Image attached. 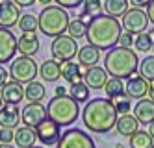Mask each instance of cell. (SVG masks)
<instances>
[{
    "label": "cell",
    "instance_id": "1",
    "mask_svg": "<svg viewBox=\"0 0 154 148\" xmlns=\"http://www.w3.org/2000/svg\"><path fill=\"white\" fill-rule=\"evenodd\" d=\"M117 117L119 115L112 104V100L102 96L87 100L82 111L84 126L91 133H108L109 130H113Z\"/></svg>",
    "mask_w": 154,
    "mask_h": 148
},
{
    "label": "cell",
    "instance_id": "2",
    "mask_svg": "<svg viewBox=\"0 0 154 148\" xmlns=\"http://www.w3.org/2000/svg\"><path fill=\"white\" fill-rule=\"evenodd\" d=\"M119 37H121V22L113 17L100 13L93 17L91 22L87 24L85 32L87 44H91L98 50H112L113 47H117Z\"/></svg>",
    "mask_w": 154,
    "mask_h": 148
},
{
    "label": "cell",
    "instance_id": "3",
    "mask_svg": "<svg viewBox=\"0 0 154 148\" xmlns=\"http://www.w3.org/2000/svg\"><path fill=\"white\" fill-rule=\"evenodd\" d=\"M137 67H139V59L132 48L113 47L106 54L104 59V71L108 72V76L119 80H128L130 76H134Z\"/></svg>",
    "mask_w": 154,
    "mask_h": 148
},
{
    "label": "cell",
    "instance_id": "4",
    "mask_svg": "<svg viewBox=\"0 0 154 148\" xmlns=\"http://www.w3.org/2000/svg\"><path fill=\"white\" fill-rule=\"evenodd\" d=\"M69 22L71 19L67 9H63L60 6H45L37 17V28L47 37H58L67 32Z\"/></svg>",
    "mask_w": 154,
    "mask_h": 148
},
{
    "label": "cell",
    "instance_id": "5",
    "mask_svg": "<svg viewBox=\"0 0 154 148\" xmlns=\"http://www.w3.org/2000/svg\"><path fill=\"white\" fill-rule=\"evenodd\" d=\"M80 115L78 102L72 100L69 95L65 96H52L47 106V117L60 126H71Z\"/></svg>",
    "mask_w": 154,
    "mask_h": 148
},
{
    "label": "cell",
    "instance_id": "6",
    "mask_svg": "<svg viewBox=\"0 0 154 148\" xmlns=\"http://www.w3.org/2000/svg\"><path fill=\"white\" fill-rule=\"evenodd\" d=\"M9 76H11L13 82L30 83V82L35 80V76H39V67L32 58L19 56L17 59L15 58L11 59V65H9Z\"/></svg>",
    "mask_w": 154,
    "mask_h": 148
},
{
    "label": "cell",
    "instance_id": "7",
    "mask_svg": "<svg viewBox=\"0 0 154 148\" xmlns=\"http://www.w3.org/2000/svg\"><path fill=\"white\" fill-rule=\"evenodd\" d=\"M50 54H52V59L56 61H63V63L72 61L78 54V43L69 35H58L54 37L50 44Z\"/></svg>",
    "mask_w": 154,
    "mask_h": 148
},
{
    "label": "cell",
    "instance_id": "8",
    "mask_svg": "<svg viewBox=\"0 0 154 148\" xmlns=\"http://www.w3.org/2000/svg\"><path fill=\"white\" fill-rule=\"evenodd\" d=\"M56 148H97L93 137L87 131L78 128H69L60 135Z\"/></svg>",
    "mask_w": 154,
    "mask_h": 148
},
{
    "label": "cell",
    "instance_id": "9",
    "mask_svg": "<svg viewBox=\"0 0 154 148\" xmlns=\"http://www.w3.org/2000/svg\"><path fill=\"white\" fill-rule=\"evenodd\" d=\"M147 26H149V17L139 8H128V11L121 19V28L132 33V35H137V33L145 32Z\"/></svg>",
    "mask_w": 154,
    "mask_h": 148
},
{
    "label": "cell",
    "instance_id": "10",
    "mask_svg": "<svg viewBox=\"0 0 154 148\" xmlns=\"http://www.w3.org/2000/svg\"><path fill=\"white\" fill-rule=\"evenodd\" d=\"M35 133H37V141H39L41 144H45V146H54V144L60 141L61 126L47 117L41 124H37V126H35Z\"/></svg>",
    "mask_w": 154,
    "mask_h": 148
},
{
    "label": "cell",
    "instance_id": "11",
    "mask_svg": "<svg viewBox=\"0 0 154 148\" xmlns=\"http://www.w3.org/2000/svg\"><path fill=\"white\" fill-rule=\"evenodd\" d=\"M47 119V106H43L41 102H28L24 109L20 111V122H24V126L35 128Z\"/></svg>",
    "mask_w": 154,
    "mask_h": 148
},
{
    "label": "cell",
    "instance_id": "12",
    "mask_svg": "<svg viewBox=\"0 0 154 148\" xmlns=\"http://www.w3.org/2000/svg\"><path fill=\"white\" fill-rule=\"evenodd\" d=\"M17 52V37L8 28H0V65L11 61Z\"/></svg>",
    "mask_w": 154,
    "mask_h": 148
},
{
    "label": "cell",
    "instance_id": "13",
    "mask_svg": "<svg viewBox=\"0 0 154 148\" xmlns=\"http://www.w3.org/2000/svg\"><path fill=\"white\" fill-rule=\"evenodd\" d=\"M82 80H84V83L89 89L98 91V89H102L106 85V82H108L109 78H108V72L104 71V67L95 65V67H89V69H84Z\"/></svg>",
    "mask_w": 154,
    "mask_h": 148
},
{
    "label": "cell",
    "instance_id": "14",
    "mask_svg": "<svg viewBox=\"0 0 154 148\" xmlns=\"http://www.w3.org/2000/svg\"><path fill=\"white\" fill-rule=\"evenodd\" d=\"M0 96H2L4 104H13V106H17L24 98V87H23V83H19V82L8 80V82L0 87Z\"/></svg>",
    "mask_w": 154,
    "mask_h": 148
},
{
    "label": "cell",
    "instance_id": "15",
    "mask_svg": "<svg viewBox=\"0 0 154 148\" xmlns=\"http://www.w3.org/2000/svg\"><path fill=\"white\" fill-rule=\"evenodd\" d=\"M149 93V82L143 80L141 76H130L125 83V95L132 100H141Z\"/></svg>",
    "mask_w": 154,
    "mask_h": 148
},
{
    "label": "cell",
    "instance_id": "16",
    "mask_svg": "<svg viewBox=\"0 0 154 148\" xmlns=\"http://www.w3.org/2000/svg\"><path fill=\"white\" fill-rule=\"evenodd\" d=\"M20 8L13 2H0V28H13L20 19Z\"/></svg>",
    "mask_w": 154,
    "mask_h": 148
},
{
    "label": "cell",
    "instance_id": "17",
    "mask_svg": "<svg viewBox=\"0 0 154 148\" xmlns=\"http://www.w3.org/2000/svg\"><path fill=\"white\" fill-rule=\"evenodd\" d=\"M39 47H41V41L35 33H20V37L17 39V50L20 52V56H26V58H32L39 52Z\"/></svg>",
    "mask_w": 154,
    "mask_h": 148
},
{
    "label": "cell",
    "instance_id": "18",
    "mask_svg": "<svg viewBox=\"0 0 154 148\" xmlns=\"http://www.w3.org/2000/svg\"><path fill=\"white\" fill-rule=\"evenodd\" d=\"M134 109V117L139 124H150L154 120V102L150 98H141L136 102V106H132Z\"/></svg>",
    "mask_w": 154,
    "mask_h": 148
},
{
    "label": "cell",
    "instance_id": "19",
    "mask_svg": "<svg viewBox=\"0 0 154 148\" xmlns=\"http://www.w3.org/2000/svg\"><path fill=\"white\" fill-rule=\"evenodd\" d=\"M20 122V109L13 104H4L0 107V128H11L15 130Z\"/></svg>",
    "mask_w": 154,
    "mask_h": 148
},
{
    "label": "cell",
    "instance_id": "20",
    "mask_svg": "<svg viewBox=\"0 0 154 148\" xmlns=\"http://www.w3.org/2000/svg\"><path fill=\"white\" fill-rule=\"evenodd\" d=\"M139 130V122L136 120L134 115H119L115 120V131L121 135V137H130Z\"/></svg>",
    "mask_w": 154,
    "mask_h": 148
},
{
    "label": "cell",
    "instance_id": "21",
    "mask_svg": "<svg viewBox=\"0 0 154 148\" xmlns=\"http://www.w3.org/2000/svg\"><path fill=\"white\" fill-rule=\"evenodd\" d=\"M78 65L84 67V69H89V67H95L98 61H100V50L91 47V44H85V47L78 48Z\"/></svg>",
    "mask_w": 154,
    "mask_h": 148
},
{
    "label": "cell",
    "instance_id": "22",
    "mask_svg": "<svg viewBox=\"0 0 154 148\" xmlns=\"http://www.w3.org/2000/svg\"><path fill=\"white\" fill-rule=\"evenodd\" d=\"M13 141L19 148H32L37 141V133L35 128H30V126H23V128H17L15 135H13Z\"/></svg>",
    "mask_w": 154,
    "mask_h": 148
},
{
    "label": "cell",
    "instance_id": "23",
    "mask_svg": "<svg viewBox=\"0 0 154 148\" xmlns=\"http://www.w3.org/2000/svg\"><path fill=\"white\" fill-rule=\"evenodd\" d=\"M39 76L45 82H56L61 78V63L56 59H47L39 67Z\"/></svg>",
    "mask_w": 154,
    "mask_h": 148
},
{
    "label": "cell",
    "instance_id": "24",
    "mask_svg": "<svg viewBox=\"0 0 154 148\" xmlns=\"http://www.w3.org/2000/svg\"><path fill=\"white\" fill-rule=\"evenodd\" d=\"M82 67L76 63V61H65L61 63V78L65 80L67 83H76V82H82Z\"/></svg>",
    "mask_w": 154,
    "mask_h": 148
},
{
    "label": "cell",
    "instance_id": "25",
    "mask_svg": "<svg viewBox=\"0 0 154 148\" xmlns=\"http://www.w3.org/2000/svg\"><path fill=\"white\" fill-rule=\"evenodd\" d=\"M102 11L108 17H123L128 11V0H104L102 2Z\"/></svg>",
    "mask_w": 154,
    "mask_h": 148
},
{
    "label": "cell",
    "instance_id": "26",
    "mask_svg": "<svg viewBox=\"0 0 154 148\" xmlns=\"http://www.w3.org/2000/svg\"><path fill=\"white\" fill-rule=\"evenodd\" d=\"M45 96H47V89H45V85H43L41 82H30V83H26V87H24V98L28 100V102H41V100H45Z\"/></svg>",
    "mask_w": 154,
    "mask_h": 148
},
{
    "label": "cell",
    "instance_id": "27",
    "mask_svg": "<svg viewBox=\"0 0 154 148\" xmlns=\"http://www.w3.org/2000/svg\"><path fill=\"white\" fill-rule=\"evenodd\" d=\"M67 93H69V96H71L72 100H76L78 104H82V102H87V100H89L91 89L87 87L84 82H76V83L71 85V89L67 91Z\"/></svg>",
    "mask_w": 154,
    "mask_h": 148
},
{
    "label": "cell",
    "instance_id": "28",
    "mask_svg": "<svg viewBox=\"0 0 154 148\" xmlns=\"http://www.w3.org/2000/svg\"><path fill=\"white\" fill-rule=\"evenodd\" d=\"M106 91V96L112 100V98H117L121 95H125V83H123V80H119V78H109L106 85L102 87Z\"/></svg>",
    "mask_w": 154,
    "mask_h": 148
},
{
    "label": "cell",
    "instance_id": "29",
    "mask_svg": "<svg viewBox=\"0 0 154 148\" xmlns=\"http://www.w3.org/2000/svg\"><path fill=\"white\" fill-rule=\"evenodd\" d=\"M139 76L143 80H147V82H154V56H147L145 59H141L139 63Z\"/></svg>",
    "mask_w": 154,
    "mask_h": 148
},
{
    "label": "cell",
    "instance_id": "30",
    "mask_svg": "<svg viewBox=\"0 0 154 148\" xmlns=\"http://www.w3.org/2000/svg\"><path fill=\"white\" fill-rule=\"evenodd\" d=\"M152 137L147 131L137 130L134 135H130V148H150Z\"/></svg>",
    "mask_w": 154,
    "mask_h": 148
},
{
    "label": "cell",
    "instance_id": "31",
    "mask_svg": "<svg viewBox=\"0 0 154 148\" xmlns=\"http://www.w3.org/2000/svg\"><path fill=\"white\" fill-rule=\"evenodd\" d=\"M17 26H19V30L23 32V33H28V32L35 33V30H37V17L32 15V13L20 15L19 22H17Z\"/></svg>",
    "mask_w": 154,
    "mask_h": 148
},
{
    "label": "cell",
    "instance_id": "32",
    "mask_svg": "<svg viewBox=\"0 0 154 148\" xmlns=\"http://www.w3.org/2000/svg\"><path fill=\"white\" fill-rule=\"evenodd\" d=\"M112 104H113V107H115V111H117V115H128V113L132 111V98L130 96H126V95H121V96H117V98H112Z\"/></svg>",
    "mask_w": 154,
    "mask_h": 148
},
{
    "label": "cell",
    "instance_id": "33",
    "mask_svg": "<svg viewBox=\"0 0 154 148\" xmlns=\"http://www.w3.org/2000/svg\"><path fill=\"white\" fill-rule=\"evenodd\" d=\"M152 37L149 35V32H141V33H137V35L134 37V48L137 50V52H150V48H152Z\"/></svg>",
    "mask_w": 154,
    "mask_h": 148
},
{
    "label": "cell",
    "instance_id": "34",
    "mask_svg": "<svg viewBox=\"0 0 154 148\" xmlns=\"http://www.w3.org/2000/svg\"><path fill=\"white\" fill-rule=\"evenodd\" d=\"M67 32H69V37H72V39H76V41H78V39L85 37L87 24H84V22H82L80 19H74V20H71V22H69Z\"/></svg>",
    "mask_w": 154,
    "mask_h": 148
},
{
    "label": "cell",
    "instance_id": "35",
    "mask_svg": "<svg viewBox=\"0 0 154 148\" xmlns=\"http://www.w3.org/2000/svg\"><path fill=\"white\" fill-rule=\"evenodd\" d=\"M82 6H84L82 15H87V17L91 15V19L102 13V0H84Z\"/></svg>",
    "mask_w": 154,
    "mask_h": 148
},
{
    "label": "cell",
    "instance_id": "36",
    "mask_svg": "<svg viewBox=\"0 0 154 148\" xmlns=\"http://www.w3.org/2000/svg\"><path fill=\"white\" fill-rule=\"evenodd\" d=\"M15 130L11 128H0V144H11Z\"/></svg>",
    "mask_w": 154,
    "mask_h": 148
},
{
    "label": "cell",
    "instance_id": "37",
    "mask_svg": "<svg viewBox=\"0 0 154 148\" xmlns=\"http://www.w3.org/2000/svg\"><path fill=\"white\" fill-rule=\"evenodd\" d=\"M134 37L136 35H132V33H128V32H123L121 37H119V44L123 48H132V47H134Z\"/></svg>",
    "mask_w": 154,
    "mask_h": 148
},
{
    "label": "cell",
    "instance_id": "38",
    "mask_svg": "<svg viewBox=\"0 0 154 148\" xmlns=\"http://www.w3.org/2000/svg\"><path fill=\"white\" fill-rule=\"evenodd\" d=\"M60 8H63V9H76L84 0H54Z\"/></svg>",
    "mask_w": 154,
    "mask_h": 148
},
{
    "label": "cell",
    "instance_id": "39",
    "mask_svg": "<svg viewBox=\"0 0 154 148\" xmlns=\"http://www.w3.org/2000/svg\"><path fill=\"white\" fill-rule=\"evenodd\" d=\"M11 2L19 8H28V6H34L37 0H11Z\"/></svg>",
    "mask_w": 154,
    "mask_h": 148
},
{
    "label": "cell",
    "instance_id": "40",
    "mask_svg": "<svg viewBox=\"0 0 154 148\" xmlns=\"http://www.w3.org/2000/svg\"><path fill=\"white\" fill-rule=\"evenodd\" d=\"M145 13H147V17H149V22H152V24H154V0H150V2H149Z\"/></svg>",
    "mask_w": 154,
    "mask_h": 148
},
{
    "label": "cell",
    "instance_id": "41",
    "mask_svg": "<svg viewBox=\"0 0 154 148\" xmlns=\"http://www.w3.org/2000/svg\"><path fill=\"white\" fill-rule=\"evenodd\" d=\"M149 2H150V0H128V4H132V6H134V8H147L149 6Z\"/></svg>",
    "mask_w": 154,
    "mask_h": 148
},
{
    "label": "cell",
    "instance_id": "42",
    "mask_svg": "<svg viewBox=\"0 0 154 148\" xmlns=\"http://www.w3.org/2000/svg\"><path fill=\"white\" fill-rule=\"evenodd\" d=\"M8 78H9V72L4 69V65H0V87L8 82Z\"/></svg>",
    "mask_w": 154,
    "mask_h": 148
},
{
    "label": "cell",
    "instance_id": "43",
    "mask_svg": "<svg viewBox=\"0 0 154 148\" xmlns=\"http://www.w3.org/2000/svg\"><path fill=\"white\" fill-rule=\"evenodd\" d=\"M54 91H56V96H65V95H69V93H67V89H65L63 85H58Z\"/></svg>",
    "mask_w": 154,
    "mask_h": 148
},
{
    "label": "cell",
    "instance_id": "44",
    "mask_svg": "<svg viewBox=\"0 0 154 148\" xmlns=\"http://www.w3.org/2000/svg\"><path fill=\"white\" fill-rule=\"evenodd\" d=\"M147 95H149V96H150V100L154 102V82H150V83H149V93H147Z\"/></svg>",
    "mask_w": 154,
    "mask_h": 148
},
{
    "label": "cell",
    "instance_id": "45",
    "mask_svg": "<svg viewBox=\"0 0 154 148\" xmlns=\"http://www.w3.org/2000/svg\"><path fill=\"white\" fill-rule=\"evenodd\" d=\"M147 133L150 135V137H152V141H154V120L149 124V130H147Z\"/></svg>",
    "mask_w": 154,
    "mask_h": 148
},
{
    "label": "cell",
    "instance_id": "46",
    "mask_svg": "<svg viewBox=\"0 0 154 148\" xmlns=\"http://www.w3.org/2000/svg\"><path fill=\"white\" fill-rule=\"evenodd\" d=\"M37 2H39V4H43V6H48L50 2H54V0H37Z\"/></svg>",
    "mask_w": 154,
    "mask_h": 148
},
{
    "label": "cell",
    "instance_id": "47",
    "mask_svg": "<svg viewBox=\"0 0 154 148\" xmlns=\"http://www.w3.org/2000/svg\"><path fill=\"white\" fill-rule=\"evenodd\" d=\"M0 148H15V146H11V144H0Z\"/></svg>",
    "mask_w": 154,
    "mask_h": 148
},
{
    "label": "cell",
    "instance_id": "48",
    "mask_svg": "<svg viewBox=\"0 0 154 148\" xmlns=\"http://www.w3.org/2000/svg\"><path fill=\"white\" fill-rule=\"evenodd\" d=\"M149 35L152 37V41H154V30H150V33H149Z\"/></svg>",
    "mask_w": 154,
    "mask_h": 148
},
{
    "label": "cell",
    "instance_id": "49",
    "mask_svg": "<svg viewBox=\"0 0 154 148\" xmlns=\"http://www.w3.org/2000/svg\"><path fill=\"white\" fill-rule=\"evenodd\" d=\"M0 2H11V0H0Z\"/></svg>",
    "mask_w": 154,
    "mask_h": 148
},
{
    "label": "cell",
    "instance_id": "50",
    "mask_svg": "<svg viewBox=\"0 0 154 148\" xmlns=\"http://www.w3.org/2000/svg\"><path fill=\"white\" fill-rule=\"evenodd\" d=\"M32 148H45V146H32Z\"/></svg>",
    "mask_w": 154,
    "mask_h": 148
},
{
    "label": "cell",
    "instance_id": "51",
    "mask_svg": "<svg viewBox=\"0 0 154 148\" xmlns=\"http://www.w3.org/2000/svg\"><path fill=\"white\" fill-rule=\"evenodd\" d=\"M0 107H2V96H0Z\"/></svg>",
    "mask_w": 154,
    "mask_h": 148
},
{
    "label": "cell",
    "instance_id": "52",
    "mask_svg": "<svg viewBox=\"0 0 154 148\" xmlns=\"http://www.w3.org/2000/svg\"><path fill=\"white\" fill-rule=\"evenodd\" d=\"M150 148H154V143H152V144H150Z\"/></svg>",
    "mask_w": 154,
    "mask_h": 148
},
{
    "label": "cell",
    "instance_id": "53",
    "mask_svg": "<svg viewBox=\"0 0 154 148\" xmlns=\"http://www.w3.org/2000/svg\"><path fill=\"white\" fill-rule=\"evenodd\" d=\"M152 50H154V43H152Z\"/></svg>",
    "mask_w": 154,
    "mask_h": 148
}]
</instances>
